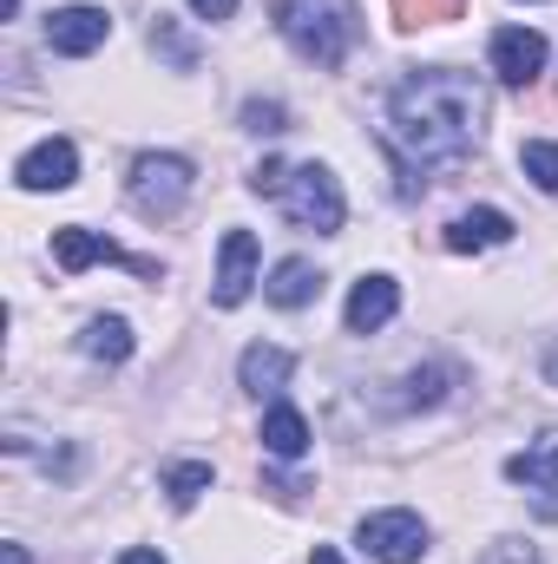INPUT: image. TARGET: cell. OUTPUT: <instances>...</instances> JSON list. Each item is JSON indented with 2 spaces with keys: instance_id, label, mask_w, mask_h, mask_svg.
Wrapping results in <instances>:
<instances>
[{
  "instance_id": "cell-1",
  "label": "cell",
  "mask_w": 558,
  "mask_h": 564,
  "mask_svg": "<svg viewBox=\"0 0 558 564\" xmlns=\"http://www.w3.org/2000/svg\"><path fill=\"white\" fill-rule=\"evenodd\" d=\"M480 132H486V86L460 66H415L388 93V126H382L401 164V197H415V171L466 158Z\"/></svg>"
},
{
  "instance_id": "cell-2",
  "label": "cell",
  "mask_w": 558,
  "mask_h": 564,
  "mask_svg": "<svg viewBox=\"0 0 558 564\" xmlns=\"http://www.w3.org/2000/svg\"><path fill=\"white\" fill-rule=\"evenodd\" d=\"M277 33L315 66H342L362 40V13L355 0H277Z\"/></svg>"
},
{
  "instance_id": "cell-3",
  "label": "cell",
  "mask_w": 558,
  "mask_h": 564,
  "mask_svg": "<svg viewBox=\"0 0 558 564\" xmlns=\"http://www.w3.org/2000/svg\"><path fill=\"white\" fill-rule=\"evenodd\" d=\"M191 184H197L191 158H178V151H144V158H132L126 197H132V210H139V217L164 224V217H178V210L191 204Z\"/></svg>"
},
{
  "instance_id": "cell-4",
  "label": "cell",
  "mask_w": 558,
  "mask_h": 564,
  "mask_svg": "<svg viewBox=\"0 0 558 564\" xmlns=\"http://www.w3.org/2000/svg\"><path fill=\"white\" fill-rule=\"evenodd\" d=\"M282 210H289V224H296V230H315V237H335V230H342V217H348L342 184H335V171H329V164H296V171H289V184H282Z\"/></svg>"
},
{
  "instance_id": "cell-5",
  "label": "cell",
  "mask_w": 558,
  "mask_h": 564,
  "mask_svg": "<svg viewBox=\"0 0 558 564\" xmlns=\"http://www.w3.org/2000/svg\"><path fill=\"white\" fill-rule=\"evenodd\" d=\"M355 539H362V552L375 564H420L427 558V525H420V512H408V506L368 512V519L355 525Z\"/></svg>"
},
{
  "instance_id": "cell-6",
  "label": "cell",
  "mask_w": 558,
  "mask_h": 564,
  "mask_svg": "<svg viewBox=\"0 0 558 564\" xmlns=\"http://www.w3.org/2000/svg\"><path fill=\"white\" fill-rule=\"evenodd\" d=\"M506 479L539 499V519H558V426H546L526 453L506 459Z\"/></svg>"
},
{
  "instance_id": "cell-7",
  "label": "cell",
  "mask_w": 558,
  "mask_h": 564,
  "mask_svg": "<svg viewBox=\"0 0 558 564\" xmlns=\"http://www.w3.org/2000/svg\"><path fill=\"white\" fill-rule=\"evenodd\" d=\"M53 263H60L66 276H79V270H93V263H126V270H139V276H158V263H144V257H126L112 237H99V230H79V224L53 230Z\"/></svg>"
},
{
  "instance_id": "cell-8",
  "label": "cell",
  "mask_w": 558,
  "mask_h": 564,
  "mask_svg": "<svg viewBox=\"0 0 558 564\" xmlns=\"http://www.w3.org/2000/svg\"><path fill=\"white\" fill-rule=\"evenodd\" d=\"M106 40H112V13L106 7H60V13H46V46L66 53V59H86Z\"/></svg>"
},
{
  "instance_id": "cell-9",
  "label": "cell",
  "mask_w": 558,
  "mask_h": 564,
  "mask_svg": "<svg viewBox=\"0 0 558 564\" xmlns=\"http://www.w3.org/2000/svg\"><path fill=\"white\" fill-rule=\"evenodd\" d=\"M546 59H552L546 33H533V26H500L493 33V73H500V86H533L546 73Z\"/></svg>"
},
{
  "instance_id": "cell-10",
  "label": "cell",
  "mask_w": 558,
  "mask_h": 564,
  "mask_svg": "<svg viewBox=\"0 0 558 564\" xmlns=\"http://www.w3.org/2000/svg\"><path fill=\"white\" fill-rule=\"evenodd\" d=\"M250 289H257V237H250V230H230V237L217 243V282H211V302H217V308H237Z\"/></svg>"
},
{
  "instance_id": "cell-11",
  "label": "cell",
  "mask_w": 558,
  "mask_h": 564,
  "mask_svg": "<svg viewBox=\"0 0 558 564\" xmlns=\"http://www.w3.org/2000/svg\"><path fill=\"white\" fill-rule=\"evenodd\" d=\"M13 177H20V191H73L79 184V151H73V139H46L13 164Z\"/></svg>"
},
{
  "instance_id": "cell-12",
  "label": "cell",
  "mask_w": 558,
  "mask_h": 564,
  "mask_svg": "<svg viewBox=\"0 0 558 564\" xmlns=\"http://www.w3.org/2000/svg\"><path fill=\"white\" fill-rule=\"evenodd\" d=\"M395 308H401V282L395 276H362L355 289H348V335H375V328H388Z\"/></svg>"
},
{
  "instance_id": "cell-13",
  "label": "cell",
  "mask_w": 558,
  "mask_h": 564,
  "mask_svg": "<svg viewBox=\"0 0 558 564\" xmlns=\"http://www.w3.org/2000/svg\"><path fill=\"white\" fill-rule=\"evenodd\" d=\"M500 243H513V217H506V210H493V204H480V210H460V217L447 224V250H453V257L500 250Z\"/></svg>"
},
{
  "instance_id": "cell-14",
  "label": "cell",
  "mask_w": 558,
  "mask_h": 564,
  "mask_svg": "<svg viewBox=\"0 0 558 564\" xmlns=\"http://www.w3.org/2000/svg\"><path fill=\"white\" fill-rule=\"evenodd\" d=\"M289 375H296V355H289V348H264V341L244 348V361H237V381H244V394H257V401H264V394H282Z\"/></svg>"
},
{
  "instance_id": "cell-15",
  "label": "cell",
  "mask_w": 558,
  "mask_h": 564,
  "mask_svg": "<svg viewBox=\"0 0 558 564\" xmlns=\"http://www.w3.org/2000/svg\"><path fill=\"white\" fill-rule=\"evenodd\" d=\"M264 295L277 302V308H309L315 295H322V270L309 263V257H282L270 282H264Z\"/></svg>"
},
{
  "instance_id": "cell-16",
  "label": "cell",
  "mask_w": 558,
  "mask_h": 564,
  "mask_svg": "<svg viewBox=\"0 0 558 564\" xmlns=\"http://www.w3.org/2000/svg\"><path fill=\"white\" fill-rule=\"evenodd\" d=\"M79 355H93V361H106V368L132 361V322H126V315H93L86 335H79Z\"/></svg>"
},
{
  "instance_id": "cell-17",
  "label": "cell",
  "mask_w": 558,
  "mask_h": 564,
  "mask_svg": "<svg viewBox=\"0 0 558 564\" xmlns=\"http://www.w3.org/2000/svg\"><path fill=\"white\" fill-rule=\"evenodd\" d=\"M264 453L270 459H302L309 453V421L296 408H270L264 414Z\"/></svg>"
},
{
  "instance_id": "cell-18",
  "label": "cell",
  "mask_w": 558,
  "mask_h": 564,
  "mask_svg": "<svg viewBox=\"0 0 558 564\" xmlns=\"http://www.w3.org/2000/svg\"><path fill=\"white\" fill-rule=\"evenodd\" d=\"M447 388H453V368H447V361H427V368H415V375L401 381L395 408H401V414H415V408H440Z\"/></svg>"
},
{
  "instance_id": "cell-19",
  "label": "cell",
  "mask_w": 558,
  "mask_h": 564,
  "mask_svg": "<svg viewBox=\"0 0 558 564\" xmlns=\"http://www.w3.org/2000/svg\"><path fill=\"white\" fill-rule=\"evenodd\" d=\"M164 492H171V506H197V499L211 492V466H204V459H178V466H164Z\"/></svg>"
},
{
  "instance_id": "cell-20",
  "label": "cell",
  "mask_w": 558,
  "mask_h": 564,
  "mask_svg": "<svg viewBox=\"0 0 558 564\" xmlns=\"http://www.w3.org/2000/svg\"><path fill=\"white\" fill-rule=\"evenodd\" d=\"M460 20V0H395V26L415 33V26H447Z\"/></svg>"
},
{
  "instance_id": "cell-21",
  "label": "cell",
  "mask_w": 558,
  "mask_h": 564,
  "mask_svg": "<svg viewBox=\"0 0 558 564\" xmlns=\"http://www.w3.org/2000/svg\"><path fill=\"white\" fill-rule=\"evenodd\" d=\"M519 164H526V177L539 191H558V144L552 139H526L519 144Z\"/></svg>"
},
{
  "instance_id": "cell-22",
  "label": "cell",
  "mask_w": 558,
  "mask_h": 564,
  "mask_svg": "<svg viewBox=\"0 0 558 564\" xmlns=\"http://www.w3.org/2000/svg\"><path fill=\"white\" fill-rule=\"evenodd\" d=\"M151 46H158V53H164L178 73H191V66H197V46H191V40H184V33L164 20V13H158V26H151Z\"/></svg>"
},
{
  "instance_id": "cell-23",
  "label": "cell",
  "mask_w": 558,
  "mask_h": 564,
  "mask_svg": "<svg viewBox=\"0 0 558 564\" xmlns=\"http://www.w3.org/2000/svg\"><path fill=\"white\" fill-rule=\"evenodd\" d=\"M237 119H244V132H257V139H264V132H289V112H282L277 99H244Z\"/></svg>"
},
{
  "instance_id": "cell-24",
  "label": "cell",
  "mask_w": 558,
  "mask_h": 564,
  "mask_svg": "<svg viewBox=\"0 0 558 564\" xmlns=\"http://www.w3.org/2000/svg\"><path fill=\"white\" fill-rule=\"evenodd\" d=\"M480 564H539V545H526V539H493Z\"/></svg>"
},
{
  "instance_id": "cell-25",
  "label": "cell",
  "mask_w": 558,
  "mask_h": 564,
  "mask_svg": "<svg viewBox=\"0 0 558 564\" xmlns=\"http://www.w3.org/2000/svg\"><path fill=\"white\" fill-rule=\"evenodd\" d=\"M282 184H289V164H282V158H264V164L250 171V191H257V197H282Z\"/></svg>"
},
{
  "instance_id": "cell-26",
  "label": "cell",
  "mask_w": 558,
  "mask_h": 564,
  "mask_svg": "<svg viewBox=\"0 0 558 564\" xmlns=\"http://www.w3.org/2000/svg\"><path fill=\"white\" fill-rule=\"evenodd\" d=\"M191 13H197V20H230L237 0H191Z\"/></svg>"
},
{
  "instance_id": "cell-27",
  "label": "cell",
  "mask_w": 558,
  "mask_h": 564,
  "mask_svg": "<svg viewBox=\"0 0 558 564\" xmlns=\"http://www.w3.org/2000/svg\"><path fill=\"white\" fill-rule=\"evenodd\" d=\"M119 564H164L151 545H132V552H119Z\"/></svg>"
},
{
  "instance_id": "cell-28",
  "label": "cell",
  "mask_w": 558,
  "mask_h": 564,
  "mask_svg": "<svg viewBox=\"0 0 558 564\" xmlns=\"http://www.w3.org/2000/svg\"><path fill=\"white\" fill-rule=\"evenodd\" d=\"M539 375H546V381H552V388H558V341H552V348H546V361H539Z\"/></svg>"
},
{
  "instance_id": "cell-29",
  "label": "cell",
  "mask_w": 558,
  "mask_h": 564,
  "mask_svg": "<svg viewBox=\"0 0 558 564\" xmlns=\"http://www.w3.org/2000/svg\"><path fill=\"white\" fill-rule=\"evenodd\" d=\"M0 564H33V558H26V545H0Z\"/></svg>"
},
{
  "instance_id": "cell-30",
  "label": "cell",
  "mask_w": 558,
  "mask_h": 564,
  "mask_svg": "<svg viewBox=\"0 0 558 564\" xmlns=\"http://www.w3.org/2000/svg\"><path fill=\"white\" fill-rule=\"evenodd\" d=\"M315 564H342V558H335V552H329V545H315Z\"/></svg>"
}]
</instances>
